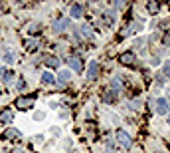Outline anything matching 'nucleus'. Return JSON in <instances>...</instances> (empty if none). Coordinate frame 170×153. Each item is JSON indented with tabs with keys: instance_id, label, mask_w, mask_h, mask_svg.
<instances>
[{
	"instance_id": "f03ea898",
	"label": "nucleus",
	"mask_w": 170,
	"mask_h": 153,
	"mask_svg": "<svg viewBox=\"0 0 170 153\" xmlns=\"http://www.w3.org/2000/svg\"><path fill=\"white\" fill-rule=\"evenodd\" d=\"M34 105V97L32 96H22V97H18V100H16V107H20V110H30V107H32Z\"/></svg>"
},
{
	"instance_id": "6e6552de",
	"label": "nucleus",
	"mask_w": 170,
	"mask_h": 153,
	"mask_svg": "<svg viewBox=\"0 0 170 153\" xmlns=\"http://www.w3.org/2000/svg\"><path fill=\"white\" fill-rule=\"evenodd\" d=\"M40 60H44V64H46L47 68H57V66H59L57 58H52V56H42Z\"/></svg>"
},
{
	"instance_id": "393cba45",
	"label": "nucleus",
	"mask_w": 170,
	"mask_h": 153,
	"mask_svg": "<svg viewBox=\"0 0 170 153\" xmlns=\"http://www.w3.org/2000/svg\"><path fill=\"white\" fill-rule=\"evenodd\" d=\"M129 105H131V110H138V105H141V104H138V101H131Z\"/></svg>"
},
{
	"instance_id": "b1692460",
	"label": "nucleus",
	"mask_w": 170,
	"mask_h": 153,
	"mask_svg": "<svg viewBox=\"0 0 170 153\" xmlns=\"http://www.w3.org/2000/svg\"><path fill=\"white\" fill-rule=\"evenodd\" d=\"M16 88H18L20 91H22V90H26V81H24V80H20V81H18V86H16Z\"/></svg>"
},
{
	"instance_id": "2eb2a0df",
	"label": "nucleus",
	"mask_w": 170,
	"mask_h": 153,
	"mask_svg": "<svg viewBox=\"0 0 170 153\" xmlns=\"http://www.w3.org/2000/svg\"><path fill=\"white\" fill-rule=\"evenodd\" d=\"M42 81L44 84H56V78H53L50 72H46V74H42Z\"/></svg>"
},
{
	"instance_id": "4be33fe9",
	"label": "nucleus",
	"mask_w": 170,
	"mask_h": 153,
	"mask_svg": "<svg viewBox=\"0 0 170 153\" xmlns=\"http://www.w3.org/2000/svg\"><path fill=\"white\" fill-rule=\"evenodd\" d=\"M147 8H148V12H152V14H154L156 10H158V4H152V2H150V4H147Z\"/></svg>"
},
{
	"instance_id": "5701e85b",
	"label": "nucleus",
	"mask_w": 170,
	"mask_h": 153,
	"mask_svg": "<svg viewBox=\"0 0 170 153\" xmlns=\"http://www.w3.org/2000/svg\"><path fill=\"white\" fill-rule=\"evenodd\" d=\"M162 42H164L166 46H170V32H166V34H164V38H162Z\"/></svg>"
},
{
	"instance_id": "9b49d317",
	"label": "nucleus",
	"mask_w": 170,
	"mask_h": 153,
	"mask_svg": "<svg viewBox=\"0 0 170 153\" xmlns=\"http://www.w3.org/2000/svg\"><path fill=\"white\" fill-rule=\"evenodd\" d=\"M4 135H6V139H16V137H20V131L14 129V127H8L4 131Z\"/></svg>"
},
{
	"instance_id": "dca6fc26",
	"label": "nucleus",
	"mask_w": 170,
	"mask_h": 153,
	"mask_svg": "<svg viewBox=\"0 0 170 153\" xmlns=\"http://www.w3.org/2000/svg\"><path fill=\"white\" fill-rule=\"evenodd\" d=\"M12 78H14V74L10 72V70H4V74H2V81L8 84V81H12Z\"/></svg>"
},
{
	"instance_id": "f3484780",
	"label": "nucleus",
	"mask_w": 170,
	"mask_h": 153,
	"mask_svg": "<svg viewBox=\"0 0 170 153\" xmlns=\"http://www.w3.org/2000/svg\"><path fill=\"white\" fill-rule=\"evenodd\" d=\"M111 86L115 88V90H121V86H123V84H121V78H113V81H111Z\"/></svg>"
},
{
	"instance_id": "a878e982",
	"label": "nucleus",
	"mask_w": 170,
	"mask_h": 153,
	"mask_svg": "<svg viewBox=\"0 0 170 153\" xmlns=\"http://www.w3.org/2000/svg\"><path fill=\"white\" fill-rule=\"evenodd\" d=\"M16 153H26V151H24V149H16Z\"/></svg>"
},
{
	"instance_id": "412c9836",
	"label": "nucleus",
	"mask_w": 170,
	"mask_h": 153,
	"mask_svg": "<svg viewBox=\"0 0 170 153\" xmlns=\"http://www.w3.org/2000/svg\"><path fill=\"white\" fill-rule=\"evenodd\" d=\"M103 22H105V24H111V22H113V14H111V12L103 14Z\"/></svg>"
},
{
	"instance_id": "a211bd4d",
	"label": "nucleus",
	"mask_w": 170,
	"mask_h": 153,
	"mask_svg": "<svg viewBox=\"0 0 170 153\" xmlns=\"http://www.w3.org/2000/svg\"><path fill=\"white\" fill-rule=\"evenodd\" d=\"M38 48V42H36V40H28V42H26V50H36Z\"/></svg>"
},
{
	"instance_id": "7ed1b4c3",
	"label": "nucleus",
	"mask_w": 170,
	"mask_h": 153,
	"mask_svg": "<svg viewBox=\"0 0 170 153\" xmlns=\"http://www.w3.org/2000/svg\"><path fill=\"white\" fill-rule=\"evenodd\" d=\"M52 28H53V32H56V34H62L65 28H69V18H59V20H56Z\"/></svg>"
},
{
	"instance_id": "f257e3e1",
	"label": "nucleus",
	"mask_w": 170,
	"mask_h": 153,
	"mask_svg": "<svg viewBox=\"0 0 170 153\" xmlns=\"http://www.w3.org/2000/svg\"><path fill=\"white\" fill-rule=\"evenodd\" d=\"M117 141L123 145V147H127V149L132 147V139L129 137V133H125L123 129H119V131H117Z\"/></svg>"
},
{
	"instance_id": "ddd939ff",
	"label": "nucleus",
	"mask_w": 170,
	"mask_h": 153,
	"mask_svg": "<svg viewBox=\"0 0 170 153\" xmlns=\"http://www.w3.org/2000/svg\"><path fill=\"white\" fill-rule=\"evenodd\" d=\"M115 100H117V94H115V91H105V96H103L105 104H113Z\"/></svg>"
},
{
	"instance_id": "423d86ee",
	"label": "nucleus",
	"mask_w": 170,
	"mask_h": 153,
	"mask_svg": "<svg viewBox=\"0 0 170 153\" xmlns=\"http://www.w3.org/2000/svg\"><path fill=\"white\" fill-rule=\"evenodd\" d=\"M97 76H99V64L91 62L87 68V80H97Z\"/></svg>"
},
{
	"instance_id": "4468645a",
	"label": "nucleus",
	"mask_w": 170,
	"mask_h": 153,
	"mask_svg": "<svg viewBox=\"0 0 170 153\" xmlns=\"http://www.w3.org/2000/svg\"><path fill=\"white\" fill-rule=\"evenodd\" d=\"M77 34H79V36H83V38H87V40H89L91 36H93V34H91V28H89V26H81Z\"/></svg>"
},
{
	"instance_id": "f8f14e48",
	"label": "nucleus",
	"mask_w": 170,
	"mask_h": 153,
	"mask_svg": "<svg viewBox=\"0 0 170 153\" xmlns=\"http://www.w3.org/2000/svg\"><path fill=\"white\" fill-rule=\"evenodd\" d=\"M0 121H2V123H10V121H12V111L4 110L2 113H0Z\"/></svg>"
},
{
	"instance_id": "aec40b11",
	"label": "nucleus",
	"mask_w": 170,
	"mask_h": 153,
	"mask_svg": "<svg viewBox=\"0 0 170 153\" xmlns=\"http://www.w3.org/2000/svg\"><path fill=\"white\" fill-rule=\"evenodd\" d=\"M162 74H164L166 78H170V62H164V66H162Z\"/></svg>"
},
{
	"instance_id": "20e7f679",
	"label": "nucleus",
	"mask_w": 170,
	"mask_h": 153,
	"mask_svg": "<svg viewBox=\"0 0 170 153\" xmlns=\"http://www.w3.org/2000/svg\"><path fill=\"white\" fill-rule=\"evenodd\" d=\"M156 111L160 115H166L170 111V105H168V101H166L164 97H158V100H156Z\"/></svg>"
},
{
	"instance_id": "1a4fd4ad",
	"label": "nucleus",
	"mask_w": 170,
	"mask_h": 153,
	"mask_svg": "<svg viewBox=\"0 0 170 153\" xmlns=\"http://www.w3.org/2000/svg\"><path fill=\"white\" fill-rule=\"evenodd\" d=\"M69 14L73 16V18H81V16H83V6L81 4H73L71 10H69Z\"/></svg>"
},
{
	"instance_id": "9d476101",
	"label": "nucleus",
	"mask_w": 170,
	"mask_h": 153,
	"mask_svg": "<svg viewBox=\"0 0 170 153\" xmlns=\"http://www.w3.org/2000/svg\"><path fill=\"white\" fill-rule=\"evenodd\" d=\"M69 80H71V76H69V72H67V70L59 72V76H57V81H59L62 86H67V84H69Z\"/></svg>"
},
{
	"instance_id": "39448f33",
	"label": "nucleus",
	"mask_w": 170,
	"mask_h": 153,
	"mask_svg": "<svg viewBox=\"0 0 170 153\" xmlns=\"http://www.w3.org/2000/svg\"><path fill=\"white\" fill-rule=\"evenodd\" d=\"M67 64H69V68L73 70V72H83V62H81L79 58H75V56H71L69 60H67Z\"/></svg>"
},
{
	"instance_id": "6ab92c4d",
	"label": "nucleus",
	"mask_w": 170,
	"mask_h": 153,
	"mask_svg": "<svg viewBox=\"0 0 170 153\" xmlns=\"http://www.w3.org/2000/svg\"><path fill=\"white\" fill-rule=\"evenodd\" d=\"M4 62L6 64H12V62H14V54H12V52H4Z\"/></svg>"
},
{
	"instance_id": "0eeeda50",
	"label": "nucleus",
	"mask_w": 170,
	"mask_h": 153,
	"mask_svg": "<svg viewBox=\"0 0 170 153\" xmlns=\"http://www.w3.org/2000/svg\"><path fill=\"white\" fill-rule=\"evenodd\" d=\"M119 62L125 64V66H132V64H135V54H132V52H125V54H121Z\"/></svg>"
}]
</instances>
